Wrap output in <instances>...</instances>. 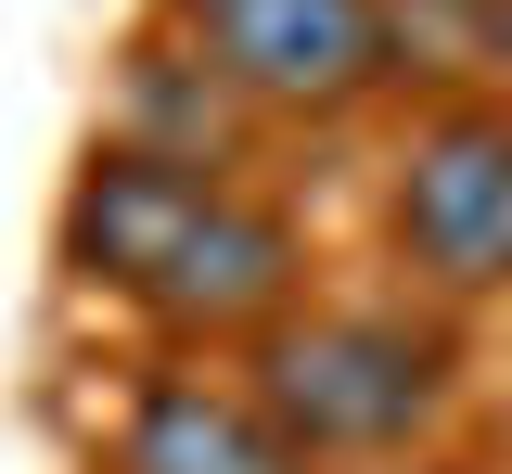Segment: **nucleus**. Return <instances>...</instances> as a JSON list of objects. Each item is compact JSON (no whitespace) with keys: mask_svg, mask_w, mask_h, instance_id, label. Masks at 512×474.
<instances>
[{"mask_svg":"<svg viewBox=\"0 0 512 474\" xmlns=\"http://www.w3.org/2000/svg\"><path fill=\"white\" fill-rule=\"evenodd\" d=\"M52 257L77 295L128 308L154 346H231L244 359L295 295H308V231L269 193H244L231 167H192V154H154V141H90L77 180H64Z\"/></svg>","mask_w":512,"mask_h":474,"instance_id":"obj_1","label":"nucleus"},{"mask_svg":"<svg viewBox=\"0 0 512 474\" xmlns=\"http://www.w3.org/2000/svg\"><path fill=\"white\" fill-rule=\"evenodd\" d=\"M244 385L320 474L410 462L461 410V308H436V295H295L244 346Z\"/></svg>","mask_w":512,"mask_h":474,"instance_id":"obj_2","label":"nucleus"},{"mask_svg":"<svg viewBox=\"0 0 512 474\" xmlns=\"http://www.w3.org/2000/svg\"><path fill=\"white\" fill-rule=\"evenodd\" d=\"M384 257L436 308H512V90H436L397 129Z\"/></svg>","mask_w":512,"mask_h":474,"instance_id":"obj_3","label":"nucleus"},{"mask_svg":"<svg viewBox=\"0 0 512 474\" xmlns=\"http://www.w3.org/2000/svg\"><path fill=\"white\" fill-rule=\"evenodd\" d=\"M167 39L256 129H346L410 90L397 0H167Z\"/></svg>","mask_w":512,"mask_h":474,"instance_id":"obj_4","label":"nucleus"},{"mask_svg":"<svg viewBox=\"0 0 512 474\" xmlns=\"http://www.w3.org/2000/svg\"><path fill=\"white\" fill-rule=\"evenodd\" d=\"M103 474H320L244 372H205L192 346L128 372L116 423H103Z\"/></svg>","mask_w":512,"mask_h":474,"instance_id":"obj_5","label":"nucleus"},{"mask_svg":"<svg viewBox=\"0 0 512 474\" xmlns=\"http://www.w3.org/2000/svg\"><path fill=\"white\" fill-rule=\"evenodd\" d=\"M487 77L512 90V0H487Z\"/></svg>","mask_w":512,"mask_h":474,"instance_id":"obj_6","label":"nucleus"},{"mask_svg":"<svg viewBox=\"0 0 512 474\" xmlns=\"http://www.w3.org/2000/svg\"><path fill=\"white\" fill-rule=\"evenodd\" d=\"M372 474H461L448 449H410V462H372Z\"/></svg>","mask_w":512,"mask_h":474,"instance_id":"obj_7","label":"nucleus"}]
</instances>
